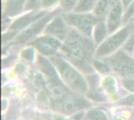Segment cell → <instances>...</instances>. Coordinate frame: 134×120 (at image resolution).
Instances as JSON below:
<instances>
[{"label":"cell","mask_w":134,"mask_h":120,"mask_svg":"<svg viewBox=\"0 0 134 120\" xmlns=\"http://www.w3.org/2000/svg\"><path fill=\"white\" fill-rule=\"evenodd\" d=\"M62 51L76 67L87 73L92 71L90 56L93 51V44L87 39V36H82L77 31L71 30L62 46Z\"/></svg>","instance_id":"6da1fadb"},{"label":"cell","mask_w":134,"mask_h":120,"mask_svg":"<svg viewBox=\"0 0 134 120\" xmlns=\"http://www.w3.org/2000/svg\"><path fill=\"white\" fill-rule=\"evenodd\" d=\"M107 33H108L107 24L103 20H100L95 25L94 29H93V38H94L95 43L100 44L101 42L105 39Z\"/></svg>","instance_id":"4fadbf2b"},{"label":"cell","mask_w":134,"mask_h":120,"mask_svg":"<svg viewBox=\"0 0 134 120\" xmlns=\"http://www.w3.org/2000/svg\"><path fill=\"white\" fill-rule=\"evenodd\" d=\"M93 64H94L95 68L97 69L99 72H101V73H108V72L110 71L109 66H108L107 64H105L104 62H101V61H94Z\"/></svg>","instance_id":"ac0fdd59"},{"label":"cell","mask_w":134,"mask_h":120,"mask_svg":"<svg viewBox=\"0 0 134 120\" xmlns=\"http://www.w3.org/2000/svg\"><path fill=\"white\" fill-rule=\"evenodd\" d=\"M131 30H132L131 25H129V26H126L124 28L118 30L116 33L108 37L97 48L96 55L98 57H104V56H108L112 53H114L126 41V39L128 38L131 33Z\"/></svg>","instance_id":"277c9868"},{"label":"cell","mask_w":134,"mask_h":120,"mask_svg":"<svg viewBox=\"0 0 134 120\" xmlns=\"http://www.w3.org/2000/svg\"><path fill=\"white\" fill-rule=\"evenodd\" d=\"M103 86L104 89L108 92V94L114 95L116 93V85H115V80L110 76H107L105 79L103 80Z\"/></svg>","instance_id":"9a60e30c"},{"label":"cell","mask_w":134,"mask_h":120,"mask_svg":"<svg viewBox=\"0 0 134 120\" xmlns=\"http://www.w3.org/2000/svg\"><path fill=\"white\" fill-rule=\"evenodd\" d=\"M123 4L121 0H113V4L107 17V28L109 33L116 31L122 22Z\"/></svg>","instance_id":"ba28073f"},{"label":"cell","mask_w":134,"mask_h":120,"mask_svg":"<svg viewBox=\"0 0 134 120\" xmlns=\"http://www.w3.org/2000/svg\"><path fill=\"white\" fill-rule=\"evenodd\" d=\"M32 45L36 47L42 54L52 56L56 54V51L61 47V43L58 38L53 37L51 35H46L34 40Z\"/></svg>","instance_id":"52a82bcc"},{"label":"cell","mask_w":134,"mask_h":120,"mask_svg":"<svg viewBox=\"0 0 134 120\" xmlns=\"http://www.w3.org/2000/svg\"><path fill=\"white\" fill-rule=\"evenodd\" d=\"M45 33L50 34L53 37H56L59 40L66 39L67 35V25L66 21L61 17H56L51 21L45 28Z\"/></svg>","instance_id":"30bf717a"},{"label":"cell","mask_w":134,"mask_h":120,"mask_svg":"<svg viewBox=\"0 0 134 120\" xmlns=\"http://www.w3.org/2000/svg\"><path fill=\"white\" fill-rule=\"evenodd\" d=\"M52 63L55 65L57 71L61 76L65 84L70 87L73 91L77 93H86L88 90V86L84 80L82 75L73 67L69 62L65 61L60 57H52Z\"/></svg>","instance_id":"7a4b0ae2"},{"label":"cell","mask_w":134,"mask_h":120,"mask_svg":"<svg viewBox=\"0 0 134 120\" xmlns=\"http://www.w3.org/2000/svg\"><path fill=\"white\" fill-rule=\"evenodd\" d=\"M98 0H78L73 12L75 13H87L94 9Z\"/></svg>","instance_id":"5bb4252c"},{"label":"cell","mask_w":134,"mask_h":120,"mask_svg":"<svg viewBox=\"0 0 134 120\" xmlns=\"http://www.w3.org/2000/svg\"><path fill=\"white\" fill-rule=\"evenodd\" d=\"M45 14V12L41 11H33L29 12L28 14L24 15L22 17H20L19 19H17L14 21V23L11 25V28L13 30H20L25 27L29 26L31 23H34L35 20H38L40 18H42V16Z\"/></svg>","instance_id":"8fae6325"},{"label":"cell","mask_w":134,"mask_h":120,"mask_svg":"<svg viewBox=\"0 0 134 120\" xmlns=\"http://www.w3.org/2000/svg\"><path fill=\"white\" fill-rule=\"evenodd\" d=\"M22 57L25 58L26 60L31 61V60L34 58V50L33 49H31V48H27V49H25V50L22 52Z\"/></svg>","instance_id":"d6986e66"},{"label":"cell","mask_w":134,"mask_h":120,"mask_svg":"<svg viewBox=\"0 0 134 120\" xmlns=\"http://www.w3.org/2000/svg\"><path fill=\"white\" fill-rule=\"evenodd\" d=\"M64 20L81 32L84 36L90 37L92 35L95 25L99 22L100 18L90 13H67L64 15Z\"/></svg>","instance_id":"3957f363"},{"label":"cell","mask_w":134,"mask_h":120,"mask_svg":"<svg viewBox=\"0 0 134 120\" xmlns=\"http://www.w3.org/2000/svg\"><path fill=\"white\" fill-rule=\"evenodd\" d=\"M121 2H122L123 4V7L127 9L129 6L131 5V3L133 2V0H121Z\"/></svg>","instance_id":"603a6c76"},{"label":"cell","mask_w":134,"mask_h":120,"mask_svg":"<svg viewBox=\"0 0 134 120\" xmlns=\"http://www.w3.org/2000/svg\"><path fill=\"white\" fill-rule=\"evenodd\" d=\"M86 119L87 120H107L106 114L104 112H102L101 110L98 109H93L90 110L86 115Z\"/></svg>","instance_id":"2e32d148"},{"label":"cell","mask_w":134,"mask_h":120,"mask_svg":"<svg viewBox=\"0 0 134 120\" xmlns=\"http://www.w3.org/2000/svg\"><path fill=\"white\" fill-rule=\"evenodd\" d=\"M133 46H134V32H133V34L131 35V38L129 39V41H128V43H127V45H126V47H127L128 49H131Z\"/></svg>","instance_id":"7402d4cb"},{"label":"cell","mask_w":134,"mask_h":120,"mask_svg":"<svg viewBox=\"0 0 134 120\" xmlns=\"http://www.w3.org/2000/svg\"><path fill=\"white\" fill-rule=\"evenodd\" d=\"M107 62L117 73L134 79V59L127 56L123 51H119L112 57H109Z\"/></svg>","instance_id":"5b68a950"},{"label":"cell","mask_w":134,"mask_h":120,"mask_svg":"<svg viewBox=\"0 0 134 120\" xmlns=\"http://www.w3.org/2000/svg\"><path fill=\"white\" fill-rule=\"evenodd\" d=\"M113 4V0H98L97 4L93 9V14L98 18L102 19L108 15Z\"/></svg>","instance_id":"7c38bea8"},{"label":"cell","mask_w":134,"mask_h":120,"mask_svg":"<svg viewBox=\"0 0 134 120\" xmlns=\"http://www.w3.org/2000/svg\"><path fill=\"white\" fill-rule=\"evenodd\" d=\"M123 85H124V87H125L127 90L134 92V79H131V78H130V79H129V78L123 79Z\"/></svg>","instance_id":"ffe728a7"},{"label":"cell","mask_w":134,"mask_h":120,"mask_svg":"<svg viewBox=\"0 0 134 120\" xmlns=\"http://www.w3.org/2000/svg\"><path fill=\"white\" fill-rule=\"evenodd\" d=\"M51 16L52 15H47L45 17H42L38 19V20H36V22L32 23V25H30L29 28H27L25 31H23L22 33L17 37L16 40L20 43H24L27 40L33 38L35 35H37L40 31L43 30V27L46 25V23L51 19Z\"/></svg>","instance_id":"9c48e42d"},{"label":"cell","mask_w":134,"mask_h":120,"mask_svg":"<svg viewBox=\"0 0 134 120\" xmlns=\"http://www.w3.org/2000/svg\"><path fill=\"white\" fill-rule=\"evenodd\" d=\"M89 105V103L83 98L79 97L77 95H73V94L68 93L61 101L56 103L54 107L57 109L59 108L64 113H72V112H75L79 109L87 107Z\"/></svg>","instance_id":"8992f818"},{"label":"cell","mask_w":134,"mask_h":120,"mask_svg":"<svg viewBox=\"0 0 134 120\" xmlns=\"http://www.w3.org/2000/svg\"><path fill=\"white\" fill-rule=\"evenodd\" d=\"M77 2H78V0H60V4L67 11L74 9V7L76 6Z\"/></svg>","instance_id":"e0dca14e"},{"label":"cell","mask_w":134,"mask_h":120,"mask_svg":"<svg viewBox=\"0 0 134 120\" xmlns=\"http://www.w3.org/2000/svg\"><path fill=\"white\" fill-rule=\"evenodd\" d=\"M120 104H124V105H132L134 106V95H131V96H128V97L124 98L122 101L120 102Z\"/></svg>","instance_id":"44dd1931"}]
</instances>
